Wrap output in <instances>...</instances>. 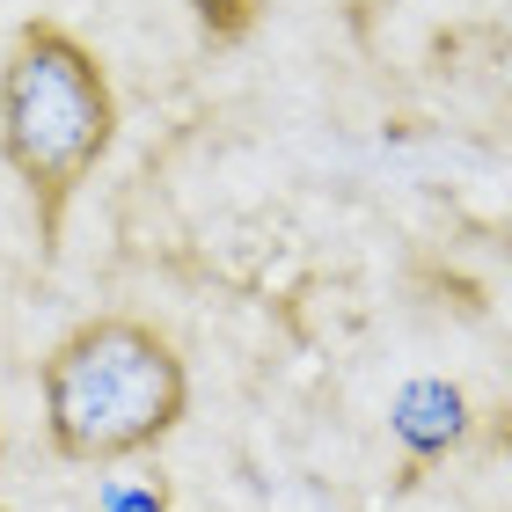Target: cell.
<instances>
[{
	"instance_id": "obj_1",
	"label": "cell",
	"mask_w": 512,
	"mask_h": 512,
	"mask_svg": "<svg viewBox=\"0 0 512 512\" xmlns=\"http://www.w3.org/2000/svg\"><path fill=\"white\" fill-rule=\"evenodd\" d=\"M118 139V96L103 59L59 22H22L0 59V154L30 191L37 235L59 242L66 205Z\"/></svg>"
},
{
	"instance_id": "obj_2",
	"label": "cell",
	"mask_w": 512,
	"mask_h": 512,
	"mask_svg": "<svg viewBox=\"0 0 512 512\" xmlns=\"http://www.w3.org/2000/svg\"><path fill=\"white\" fill-rule=\"evenodd\" d=\"M183 410L191 374L176 344L139 315H96L66 330L44 359V432L66 461H125L161 447Z\"/></svg>"
},
{
	"instance_id": "obj_3",
	"label": "cell",
	"mask_w": 512,
	"mask_h": 512,
	"mask_svg": "<svg viewBox=\"0 0 512 512\" xmlns=\"http://www.w3.org/2000/svg\"><path fill=\"white\" fill-rule=\"evenodd\" d=\"M191 8L205 22V37H242L256 22V0H191Z\"/></svg>"
}]
</instances>
